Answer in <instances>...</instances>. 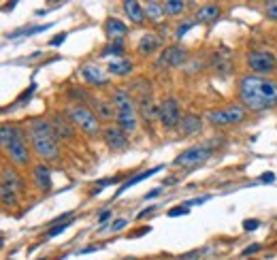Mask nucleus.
Here are the masks:
<instances>
[{"mask_svg":"<svg viewBox=\"0 0 277 260\" xmlns=\"http://www.w3.org/2000/svg\"><path fill=\"white\" fill-rule=\"evenodd\" d=\"M185 58H188L185 49L166 47L162 54L158 56V66H182V64H185Z\"/></svg>","mask_w":277,"mask_h":260,"instance_id":"10","label":"nucleus"},{"mask_svg":"<svg viewBox=\"0 0 277 260\" xmlns=\"http://www.w3.org/2000/svg\"><path fill=\"white\" fill-rule=\"evenodd\" d=\"M211 156V149L205 147V145H196V147H188L185 152H182L173 160L175 166H196V164H203Z\"/></svg>","mask_w":277,"mask_h":260,"instance_id":"7","label":"nucleus"},{"mask_svg":"<svg viewBox=\"0 0 277 260\" xmlns=\"http://www.w3.org/2000/svg\"><path fill=\"white\" fill-rule=\"evenodd\" d=\"M124 43L122 41H113V43H109L105 49H102V56H113V58H120L122 60V56H124Z\"/></svg>","mask_w":277,"mask_h":260,"instance_id":"27","label":"nucleus"},{"mask_svg":"<svg viewBox=\"0 0 277 260\" xmlns=\"http://www.w3.org/2000/svg\"><path fill=\"white\" fill-rule=\"evenodd\" d=\"M260 181H262V184H273V181H275V173H265L260 177Z\"/></svg>","mask_w":277,"mask_h":260,"instance_id":"43","label":"nucleus"},{"mask_svg":"<svg viewBox=\"0 0 277 260\" xmlns=\"http://www.w3.org/2000/svg\"><path fill=\"white\" fill-rule=\"evenodd\" d=\"M6 154H9V158L15 166H26L30 162L28 141H26V136L19 128H13V136H11L9 147H6Z\"/></svg>","mask_w":277,"mask_h":260,"instance_id":"4","label":"nucleus"},{"mask_svg":"<svg viewBox=\"0 0 277 260\" xmlns=\"http://www.w3.org/2000/svg\"><path fill=\"white\" fill-rule=\"evenodd\" d=\"M188 213H190V207L177 205V207H171V209L166 211V216H169V218H179V216H188Z\"/></svg>","mask_w":277,"mask_h":260,"instance_id":"33","label":"nucleus"},{"mask_svg":"<svg viewBox=\"0 0 277 260\" xmlns=\"http://www.w3.org/2000/svg\"><path fill=\"white\" fill-rule=\"evenodd\" d=\"M128 226V220H115V222H111V232H118L122 228H126Z\"/></svg>","mask_w":277,"mask_h":260,"instance_id":"39","label":"nucleus"},{"mask_svg":"<svg viewBox=\"0 0 277 260\" xmlns=\"http://www.w3.org/2000/svg\"><path fill=\"white\" fill-rule=\"evenodd\" d=\"M201 128H203V122L194 113H185L184 118H182V124H179V130H182L184 134H194Z\"/></svg>","mask_w":277,"mask_h":260,"instance_id":"21","label":"nucleus"},{"mask_svg":"<svg viewBox=\"0 0 277 260\" xmlns=\"http://www.w3.org/2000/svg\"><path fill=\"white\" fill-rule=\"evenodd\" d=\"M49 122H51V126H54V132H56L58 139H70V136L75 134V126H73V122H70L66 115L58 113Z\"/></svg>","mask_w":277,"mask_h":260,"instance_id":"12","label":"nucleus"},{"mask_svg":"<svg viewBox=\"0 0 277 260\" xmlns=\"http://www.w3.org/2000/svg\"><path fill=\"white\" fill-rule=\"evenodd\" d=\"M32 179H34V186L41 192H49L51 186H54L51 184V173H49L47 164H36L34 171H32Z\"/></svg>","mask_w":277,"mask_h":260,"instance_id":"15","label":"nucleus"},{"mask_svg":"<svg viewBox=\"0 0 277 260\" xmlns=\"http://www.w3.org/2000/svg\"><path fill=\"white\" fill-rule=\"evenodd\" d=\"M160 47H162V38H160L158 34H154V32H147V34L139 41V54L141 56H150Z\"/></svg>","mask_w":277,"mask_h":260,"instance_id":"18","label":"nucleus"},{"mask_svg":"<svg viewBox=\"0 0 277 260\" xmlns=\"http://www.w3.org/2000/svg\"><path fill=\"white\" fill-rule=\"evenodd\" d=\"M154 211H156V205H152V207H147V209H143V211H141L139 216H137V220H145V218L150 216V213H154Z\"/></svg>","mask_w":277,"mask_h":260,"instance_id":"42","label":"nucleus"},{"mask_svg":"<svg viewBox=\"0 0 277 260\" xmlns=\"http://www.w3.org/2000/svg\"><path fill=\"white\" fill-rule=\"evenodd\" d=\"M118 126L124 130V132H134L137 130V111H128V113H118Z\"/></svg>","mask_w":277,"mask_h":260,"instance_id":"23","label":"nucleus"},{"mask_svg":"<svg viewBox=\"0 0 277 260\" xmlns=\"http://www.w3.org/2000/svg\"><path fill=\"white\" fill-rule=\"evenodd\" d=\"M105 32H107L109 38H113V41H120L122 36L128 34V26L122 22V19H118V17H109L107 22H105Z\"/></svg>","mask_w":277,"mask_h":260,"instance_id":"17","label":"nucleus"},{"mask_svg":"<svg viewBox=\"0 0 277 260\" xmlns=\"http://www.w3.org/2000/svg\"><path fill=\"white\" fill-rule=\"evenodd\" d=\"M162 164H158V166H154V168H147V171H141V173H137V175H134V177H130V179H128V181H124V184H122L120 188H118V192H115V196H120V194H124L126 190H128V188H132V186H137V184H141V181H143V179H150V177H154V175H156V173H160V171H162Z\"/></svg>","mask_w":277,"mask_h":260,"instance_id":"16","label":"nucleus"},{"mask_svg":"<svg viewBox=\"0 0 277 260\" xmlns=\"http://www.w3.org/2000/svg\"><path fill=\"white\" fill-rule=\"evenodd\" d=\"M175 181H177L175 177H166V179L162 181V186H173V184H175Z\"/></svg>","mask_w":277,"mask_h":260,"instance_id":"46","label":"nucleus"},{"mask_svg":"<svg viewBox=\"0 0 277 260\" xmlns=\"http://www.w3.org/2000/svg\"><path fill=\"white\" fill-rule=\"evenodd\" d=\"M54 24H45V26H32V28H22V30H17V32H11L9 38H17V36H32V34H38V32H43V30H47L51 28Z\"/></svg>","mask_w":277,"mask_h":260,"instance_id":"26","label":"nucleus"},{"mask_svg":"<svg viewBox=\"0 0 277 260\" xmlns=\"http://www.w3.org/2000/svg\"><path fill=\"white\" fill-rule=\"evenodd\" d=\"M122 260H137V258H132V256H128V258H122Z\"/></svg>","mask_w":277,"mask_h":260,"instance_id":"47","label":"nucleus"},{"mask_svg":"<svg viewBox=\"0 0 277 260\" xmlns=\"http://www.w3.org/2000/svg\"><path fill=\"white\" fill-rule=\"evenodd\" d=\"M70 222H73V220H68V222H64V224H58V226H51V228L47 230V235H45V239H54V237H58L60 232H64V230L68 228Z\"/></svg>","mask_w":277,"mask_h":260,"instance_id":"32","label":"nucleus"},{"mask_svg":"<svg viewBox=\"0 0 277 260\" xmlns=\"http://www.w3.org/2000/svg\"><path fill=\"white\" fill-rule=\"evenodd\" d=\"M132 62L130 60H113V62H109V70H111L113 75H120V77H124V75H130L132 73Z\"/></svg>","mask_w":277,"mask_h":260,"instance_id":"25","label":"nucleus"},{"mask_svg":"<svg viewBox=\"0 0 277 260\" xmlns=\"http://www.w3.org/2000/svg\"><path fill=\"white\" fill-rule=\"evenodd\" d=\"M190 28H194V22H184V24H179V26H177L175 36H177V38H184V36H185V32H188Z\"/></svg>","mask_w":277,"mask_h":260,"instance_id":"34","label":"nucleus"},{"mask_svg":"<svg viewBox=\"0 0 277 260\" xmlns=\"http://www.w3.org/2000/svg\"><path fill=\"white\" fill-rule=\"evenodd\" d=\"M139 111H141V115H143V118H145L147 122L154 120V118H160V107L154 105L152 98H150L147 94L139 100Z\"/></svg>","mask_w":277,"mask_h":260,"instance_id":"22","label":"nucleus"},{"mask_svg":"<svg viewBox=\"0 0 277 260\" xmlns=\"http://www.w3.org/2000/svg\"><path fill=\"white\" fill-rule=\"evenodd\" d=\"M0 192H2V203L4 205H11V207H15L17 205V198H15V192L11 190V188H6V186H2L0 188Z\"/></svg>","mask_w":277,"mask_h":260,"instance_id":"31","label":"nucleus"},{"mask_svg":"<svg viewBox=\"0 0 277 260\" xmlns=\"http://www.w3.org/2000/svg\"><path fill=\"white\" fill-rule=\"evenodd\" d=\"M64 113H66V118L73 122L75 128L83 130L86 134H98L100 132L98 115L92 111V107H88V105H70Z\"/></svg>","mask_w":277,"mask_h":260,"instance_id":"3","label":"nucleus"},{"mask_svg":"<svg viewBox=\"0 0 277 260\" xmlns=\"http://www.w3.org/2000/svg\"><path fill=\"white\" fill-rule=\"evenodd\" d=\"M143 9H145V15L147 17L160 19V17H162V13H164V4H160V2H147Z\"/></svg>","mask_w":277,"mask_h":260,"instance_id":"29","label":"nucleus"},{"mask_svg":"<svg viewBox=\"0 0 277 260\" xmlns=\"http://www.w3.org/2000/svg\"><path fill=\"white\" fill-rule=\"evenodd\" d=\"M185 9V2L182 0H166L164 2V13H169V15H179Z\"/></svg>","mask_w":277,"mask_h":260,"instance_id":"30","label":"nucleus"},{"mask_svg":"<svg viewBox=\"0 0 277 260\" xmlns=\"http://www.w3.org/2000/svg\"><path fill=\"white\" fill-rule=\"evenodd\" d=\"M102 136H105V143L111 149H124L128 145V136L120 126H107L102 130Z\"/></svg>","mask_w":277,"mask_h":260,"instance_id":"11","label":"nucleus"},{"mask_svg":"<svg viewBox=\"0 0 277 260\" xmlns=\"http://www.w3.org/2000/svg\"><path fill=\"white\" fill-rule=\"evenodd\" d=\"M258 226H260L258 220H246V222H243V228L246 230H256Z\"/></svg>","mask_w":277,"mask_h":260,"instance_id":"40","label":"nucleus"},{"mask_svg":"<svg viewBox=\"0 0 277 260\" xmlns=\"http://www.w3.org/2000/svg\"><path fill=\"white\" fill-rule=\"evenodd\" d=\"M64 41H66V32H60V34H56L54 38H51L49 45H51V47H60Z\"/></svg>","mask_w":277,"mask_h":260,"instance_id":"38","label":"nucleus"},{"mask_svg":"<svg viewBox=\"0 0 277 260\" xmlns=\"http://www.w3.org/2000/svg\"><path fill=\"white\" fill-rule=\"evenodd\" d=\"M81 77L83 81L90 83V86H96V88H105L109 83V77L102 73V68L98 64H83L81 66Z\"/></svg>","mask_w":277,"mask_h":260,"instance_id":"9","label":"nucleus"},{"mask_svg":"<svg viewBox=\"0 0 277 260\" xmlns=\"http://www.w3.org/2000/svg\"><path fill=\"white\" fill-rule=\"evenodd\" d=\"M265 11H267L269 17L277 19V0H271V2H267V4H265Z\"/></svg>","mask_w":277,"mask_h":260,"instance_id":"35","label":"nucleus"},{"mask_svg":"<svg viewBox=\"0 0 277 260\" xmlns=\"http://www.w3.org/2000/svg\"><path fill=\"white\" fill-rule=\"evenodd\" d=\"M113 213H111V209H102L100 213H98V224H105L109 218H111Z\"/></svg>","mask_w":277,"mask_h":260,"instance_id":"41","label":"nucleus"},{"mask_svg":"<svg viewBox=\"0 0 277 260\" xmlns=\"http://www.w3.org/2000/svg\"><path fill=\"white\" fill-rule=\"evenodd\" d=\"M260 250H262L260 243H252V245H247V248L243 250V256H254V254H258Z\"/></svg>","mask_w":277,"mask_h":260,"instance_id":"37","label":"nucleus"},{"mask_svg":"<svg viewBox=\"0 0 277 260\" xmlns=\"http://www.w3.org/2000/svg\"><path fill=\"white\" fill-rule=\"evenodd\" d=\"M98 250H100V245H90V248L79 250V254H90V252H98Z\"/></svg>","mask_w":277,"mask_h":260,"instance_id":"45","label":"nucleus"},{"mask_svg":"<svg viewBox=\"0 0 277 260\" xmlns=\"http://www.w3.org/2000/svg\"><path fill=\"white\" fill-rule=\"evenodd\" d=\"M2 186L11 188L13 192H19V190H24V179L17 175L15 168H11L9 164H4L2 166Z\"/></svg>","mask_w":277,"mask_h":260,"instance_id":"19","label":"nucleus"},{"mask_svg":"<svg viewBox=\"0 0 277 260\" xmlns=\"http://www.w3.org/2000/svg\"><path fill=\"white\" fill-rule=\"evenodd\" d=\"M220 6L217 4H205V6H201V9L196 11V19L198 22H215L217 17H220Z\"/></svg>","mask_w":277,"mask_h":260,"instance_id":"24","label":"nucleus"},{"mask_svg":"<svg viewBox=\"0 0 277 260\" xmlns=\"http://www.w3.org/2000/svg\"><path fill=\"white\" fill-rule=\"evenodd\" d=\"M207 120L214 126H230V124H239L246 120V109L239 105H230L226 109H217V111H209Z\"/></svg>","mask_w":277,"mask_h":260,"instance_id":"5","label":"nucleus"},{"mask_svg":"<svg viewBox=\"0 0 277 260\" xmlns=\"http://www.w3.org/2000/svg\"><path fill=\"white\" fill-rule=\"evenodd\" d=\"M68 98H73V100H77V105H83V102H90V94L86 92L83 88H77V86H73V88H68Z\"/></svg>","mask_w":277,"mask_h":260,"instance_id":"28","label":"nucleus"},{"mask_svg":"<svg viewBox=\"0 0 277 260\" xmlns=\"http://www.w3.org/2000/svg\"><path fill=\"white\" fill-rule=\"evenodd\" d=\"M90 105H92V111H96L98 120H113L118 118V109L111 100H100V98H90Z\"/></svg>","mask_w":277,"mask_h":260,"instance_id":"14","label":"nucleus"},{"mask_svg":"<svg viewBox=\"0 0 277 260\" xmlns=\"http://www.w3.org/2000/svg\"><path fill=\"white\" fill-rule=\"evenodd\" d=\"M247 66L254 70L256 75H271L273 70L277 68V58L271 54V51H249L247 56Z\"/></svg>","mask_w":277,"mask_h":260,"instance_id":"6","label":"nucleus"},{"mask_svg":"<svg viewBox=\"0 0 277 260\" xmlns=\"http://www.w3.org/2000/svg\"><path fill=\"white\" fill-rule=\"evenodd\" d=\"M160 192H162V188H154V190H150V192L145 194V200H147V198H154V196H158Z\"/></svg>","mask_w":277,"mask_h":260,"instance_id":"44","label":"nucleus"},{"mask_svg":"<svg viewBox=\"0 0 277 260\" xmlns=\"http://www.w3.org/2000/svg\"><path fill=\"white\" fill-rule=\"evenodd\" d=\"M160 122L164 124V128H177L182 124V109L175 98H164L160 105Z\"/></svg>","mask_w":277,"mask_h":260,"instance_id":"8","label":"nucleus"},{"mask_svg":"<svg viewBox=\"0 0 277 260\" xmlns=\"http://www.w3.org/2000/svg\"><path fill=\"white\" fill-rule=\"evenodd\" d=\"M205 254V248L203 250H192V252H188V254H182L179 258L182 260H194V258H201Z\"/></svg>","mask_w":277,"mask_h":260,"instance_id":"36","label":"nucleus"},{"mask_svg":"<svg viewBox=\"0 0 277 260\" xmlns=\"http://www.w3.org/2000/svg\"><path fill=\"white\" fill-rule=\"evenodd\" d=\"M239 98L252 111H267L277 107V81L260 75H246L239 83Z\"/></svg>","mask_w":277,"mask_h":260,"instance_id":"1","label":"nucleus"},{"mask_svg":"<svg viewBox=\"0 0 277 260\" xmlns=\"http://www.w3.org/2000/svg\"><path fill=\"white\" fill-rule=\"evenodd\" d=\"M28 134H30L32 147H34V152L41 156V158H45V160H56L58 158L60 147H58V136L54 132L51 122H47L45 118L30 120Z\"/></svg>","mask_w":277,"mask_h":260,"instance_id":"2","label":"nucleus"},{"mask_svg":"<svg viewBox=\"0 0 277 260\" xmlns=\"http://www.w3.org/2000/svg\"><path fill=\"white\" fill-rule=\"evenodd\" d=\"M38 260H47V258H38Z\"/></svg>","mask_w":277,"mask_h":260,"instance_id":"48","label":"nucleus"},{"mask_svg":"<svg viewBox=\"0 0 277 260\" xmlns=\"http://www.w3.org/2000/svg\"><path fill=\"white\" fill-rule=\"evenodd\" d=\"M111 102L115 105V109H118V113H128V111H137L134 109V100L130 92H126V90H113L111 94Z\"/></svg>","mask_w":277,"mask_h":260,"instance_id":"13","label":"nucleus"},{"mask_svg":"<svg viewBox=\"0 0 277 260\" xmlns=\"http://www.w3.org/2000/svg\"><path fill=\"white\" fill-rule=\"evenodd\" d=\"M124 11H126V15H128V19H130L132 24H143L145 9L137 2V0H126V2H124Z\"/></svg>","mask_w":277,"mask_h":260,"instance_id":"20","label":"nucleus"}]
</instances>
